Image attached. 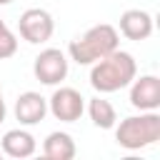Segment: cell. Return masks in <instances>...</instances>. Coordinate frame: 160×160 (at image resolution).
<instances>
[{"instance_id":"cell-8","label":"cell","mask_w":160,"mask_h":160,"mask_svg":"<svg viewBox=\"0 0 160 160\" xmlns=\"http://www.w3.org/2000/svg\"><path fill=\"white\" fill-rule=\"evenodd\" d=\"M48 115V100L35 92V90H28L22 95H18L15 100V118L20 120V125H38L40 120H45Z\"/></svg>"},{"instance_id":"cell-4","label":"cell","mask_w":160,"mask_h":160,"mask_svg":"<svg viewBox=\"0 0 160 160\" xmlns=\"http://www.w3.org/2000/svg\"><path fill=\"white\" fill-rule=\"evenodd\" d=\"M18 30L22 35V40L32 42V45H40V42H48L52 38V30H55V20L48 10L42 8H30L20 15L18 20Z\"/></svg>"},{"instance_id":"cell-12","label":"cell","mask_w":160,"mask_h":160,"mask_svg":"<svg viewBox=\"0 0 160 160\" xmlns=\"http://www.w3.org/2000/svg\"><path fill=\"white\" fill-rule=\"evenodd\" d=\"M88 112H90L92 125H98V128H102V130H110V128H115V122H118L115 108H112L105 98H100V95L88 102Z\"/></svg>"},{"instance_id":"cell-3","label":"cell","mask_w":160,"mask_h":160,"mask_svg":"<svg viewBox=\"0 0 160 160\" xmlns=\"http://www.w3.org/2000/svg\"><path fill=\"white\" fill-rule=\"evenodd\" d=\"M115 140L125 150H140L155 145L160 140V115L158 110H142L140 115H130L120 120L115 128Z\"/></svg>"},{"instance_id":"cell-1","label":"cell","mask_w":160,"mask_h":160,"mask_svg":"<svg viewBox=\"0 0 160 160\" xmlns=\"http://www.w3.org/2000/svg\"><path fill=\"white\" fill-rule=\"evenodd\" d=\"M138 75V62L130 52L125 50H112L105 58L92 62L90 70V85L105 95V92H118L122 88H128L132 82V78Z\"/></svg>"},{"instance_id":"cell-10","label":"cell","mask_w":160,"mask_h":160,"mask_svg":"<svg viewBox=\"0 0 160 160\" xmlns=\"http://www.w3.org/2000/svg\"><path fill=\"white\" fill-rule=\"evenodd\" d=\"M0 145H2V152H5L8 158H20V160H22V158H30V155L35 152V148H38L32 132H28V130H22V128L8 130V132L2 135V140H0Z\"/></svg>"},{"instance_id":"cell-11","label":"cell","mask_w":160,"mask_h":160,"mask_svg":"<svg viewBox=\"0 0 160 160\" xmlns=\"http://www.w3.org/2000/svg\"><path fill=\"white\" fill-rule=\"evenodd\" d=\"M42 152L52 160H72L75 158V140L68 135V132H50L42 142Z\"/></svg>"},{"instance_id":"cell-9","label":"cell","mask_w":160,"mask_h":160,"mask_svg":"<svg viewBox=\"0 0 160 160\" xmlns=\"http://www.w3.org/2000/svg\"><path fill=\"white\" fill-rule=\"evenodd\" d=\"M120 32L128 40H148L152 35V15L145 10H125L120 15Z\"/></svg>"},{"instance_id":"cell-2","label":"cell","mask_w":160,"mask_h":160,"mask_svg":"<svg viewBox=\"0 0 160 160\" xmlns=\"http://www.w3.org/2000/svg\"><path fill=\"white\" fill-rule=\"evenodd\" d=\"M118 45H120L118 30L108 22H100V25H92L82 38H75L68 45V52H70V60H75L78 65H92L95 60L118 50Z\"/></svg>"},{"instance_id":"cell-13","label":"cell","mask_w":160,"mask_h":160,"mask_svg":"<svg viewBox=\"0 0 160 160\" xmlns=\"http://www.w3.org/2000/svg\"><path fill=\"white\" fill-rule=\"evenodd\" d=\"M18 52V38L15 32L5 25V20H0V60H8Z\"/></svg>"},{"instance_id":"cell-16","label":"cell","mask_w":160,"mask_h":160,"mask_svg":"<svg viewBox=\"0 0 160 160\" xmlns=\"http://www.w3.org/2000/svg\"><path fill=\"white\" fill-rule=\"evenodd\" d=\"M0 155H2V152H0Z\"/></svg>"},{"instance_id":"cell-15","label":"cell","mask_w":160,"mask_h":160,"mask_svg":"<svg viewBox=\"0 0 160 160\" xmlns=\"http://www.w3.org/2000/svg\"><path fill=\"white\" fill-rule=\"evenodd\" d=\"M10 2H12V0H0V5H10Z\"/></svg>"},{"instance_id":"cell-6","label":"cell","mask_w":160,"mask_h":160,"mask_svg":"<svg viewBox=\"0 0 160 160\" xmlns=\"http://www.w3.org/2000/svg\"><path fill=\"white\" fill-rule=\"evenodd\" d=\"M48 112L60 122H75L85 112V98L75 88H58L48 100Z\"/></svg>"},{"instance_id":"cell-5","label":"cell","mask_w":160,"mask_h":160,"mask_svg":"<svg viewBox=\"0 0 160 160\" xmlns=\"http://www.w3.org/2000/svg\"><path fill=\"white\" fill-rule=\"evenodd\" d=\"M32 72L42 85H58L68 78V58L62 50L58 48H45L35 62H32Z\"/></svg>"},{"instance_id":"cell-14","label":"cell","mask_w":160,"mask_h":160,"mask_svg":"<svg viewBox=\"0 0 160 160\" xmlns=\"http://www.w3.org/2000/svg\"><path fill=\"white\" fill-rule=\"evenodd\" d=\"M5 112L8 110H5V100H2V90H0V122L5 120Z\"/></svg>"},{"instance_id":"cell-7","label":"cell","mask_w":160,"mask_h":160,"mask_svg":"<svg viewBox=\"0 0 160 160\" xmlns=\"http://www.w3.org/2000/svg\"><path fill=\"white\" fill-rule=\"evenodd\" d=\"M130 105L135 110H158L160 108V78L158 75H135L130 82Z\"/></svg>"}]
</instances>
